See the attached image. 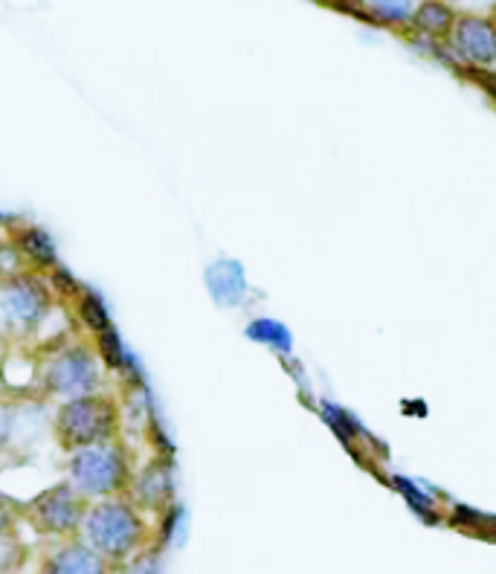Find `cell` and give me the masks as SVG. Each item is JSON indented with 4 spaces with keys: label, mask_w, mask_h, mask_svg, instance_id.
I'll return each mask as SVG.
<instances>
[{
    "label": "cell",
    "mask_w": 496,
    "mask_h": 574,
    "mask_svg": "<svg viewBox=\"0 0 496 574\" xmlns=\"http://www.w3.org/2000/svg\"><path fill=\"white\" fill-rule=\"evenodd\" d=\"M81 531L90 549L113 563H125L140 554L145 542V522L140 510L122 499H102L88 508Z\"/></svg>",
    "instance_id": "cell-1"
},
{
    "label": "cell",
    "mask_w": 496,
    "mask_h": 574,
    "mask_svg": "<svg viewBox=\"0 0 496 574\" xmlns=\"http://www.w3.org/2000/svg\"><path fill=\"white\" fill-rule=\"evenodd\" d=\"M117 404L102 395L67 400L56 415V435L65 450H85V446L108 444L117 432Z\"/></svg>",
    "instance_id": "cell-2"
},
{
    "label": "cell",
    "mask_w": 496,
    "mask_h": 574,
    "mask_svg": "<svg viewBox=\"0 0 496 574\" xmlns=\"http://www.w3.org/2000/svg\"><path fill=\"white\" fill-rule=\"evenodd\" d=\"M129 459L117 444L85 446L70 459V485L79 496L104 499L129 487Z\"/></svg>",
    "instance_id": "cell-3"
},
{
    "label": "cell",
    "mask_w": 496,
    "mask_h": 574,
    "mask_svg": "<svg viewBox=\"0 0 496 574\" xmlns=\"http://www.w3.org/2000/svg\"><path fill=\"white\" fill-rule=\"evenodd\" d=\"M49 287L35 276H18L0 290V322L9 334L26 336L47 319Z\"/></svg>",
    "instance_id": "cell-4"
},
{
    "label": "cell",
    "mask_w": 496,
    "mask_h": 574,
    "mask_svg": "<svg viewBox=\"0 0 496 574\" xmlns=\"http://www.w3.org/2000/svg\"><path fill=\"white\" fill-rule=\"evenodd\" d=\"M41 383L49 395H62L67 400L85 398L99 386V363L85 345L58 351L41 372Z\"/></svg>",
    "instance_id": "cell-5"
},
{
    "label": "cell",
    "mask_w": 496,
    "mask_h": 574,
    "mask_svg": "<svg viewBox=\"0 0 496 574\" xmlns=\"http://www.w3.org/2000/svg\"><path fill=\"white\" fill-rule=\"evenodd\" d=\"M24 514L30 517L41 534L49 537H67L76 534L85 522V503L81 496L73 490L70 482H62V485L49 487L41 496H35L33 503L26 505Z\"/></svg>",
    "instance_id": "cell-6"
},
{
    "label": "cell",
    "mask_w": 496,
    "mask_h": 574,
    "mask_svg": "<svg viewBox=\"0 0 496 574\" xmlns=\"http://www.w3.org/2000/svg\"><path fill=\"white\" fill-rule=\"evenodd\" d=\"M136 508L145 510H166L175 496V467L172 459L161 455L152 464H145L143 471L136 473L134 485H131Z\"/></svg>",
    "instance_id": "cell-7"
},
{
    "label": "cell",
    "mask_w": 496,
    "mask_h": 574,
    "mask_svg": "<svg viewBox=\"0 0 496 574\" xmlns=\"http://www.w3.org/2000/svg\"><path fill=\"white\" fill-rule=\"evenodd\" d=\"M41 574H111V566L85 540H70L49 551Z\"/></svg>",
    "instance_id": "cell-8"
},
{
    "label": "cell",
    "mask_w": 496,
    "mask_h": 574,
    "mask_svg": "<svg viewBox=\"0 0 496 574\" xmlns=\"http://www.w3.org/2000/svg\"><path fill=\"white\" fill-rule=\"evenodd\" d=\"M207 287L212 302H216L218 308H235V305L244 302V296H247V276H244V267H241L239 262H230V258L209 264Z\"/></svg>",
    "instance_id": "cell-9"
},
{
    "label": "cell",
    "mask_w": 496,
    "mask_h": 574,
    "mask_svg": "<svg viewBox=\"0 0 496 574\" xmlns=\"http://www.w3.org/2000/svg\"><path fill=\"white\" fill-rule=\"evenodd\" d=\"M456 47L471 62L491 64L496 58V30L488 21H482V18H459Z\"/></svg>",
    "instance_id": "cell-10"
},
{
    "label": "cell",
    "mask_w": 496,
    "mask_h": 574,
    "mask_svg": "<svg viewBox=\"0 0 496 574\" xmlns=\"http://www.w3.org/2000/svg\"><path fill=\"white\" fill-rule=\"evenodd\" d=\"M15 247L18 253L30 258L35 267H44V271H53L58 267V255L53 247V239L41 227H24V230L15 232Z\"/></svg>",
    "instance_id": "cell-11"
},
{
    "label": "cell",
    "mask_w": 496,
    "mask_h": 574,
    "mask_svg": "<svg viewBox=\"0 0 496 574\" xmlns=\"http://www.w3.org/2000/svg\"><path fill=\"white\" fill-rule=\"evenodd\" d=\"M97 351L108 366L117 368V372H129V375L136 377V363L129 351H125V345H122L117 328H108L104 334L97 336Z\"/></svg>",
    "instance_id": "cell-12"
},
{
    "label": "cell",
    "mask_w": 496,
    "mask_h": 574,
    "mask_svg": "<svg viewBox=\"0 0 496 574\" xmlns=\"http://www.w3.org/2000/svg\"><path fill=\"white\" fill-rule=\"evenodd\" d=\"M247 336L256 340V343H265L271 349L282 351V354H290L294 349V340H290V331L276 319H256L247 325Z\"/></svg>",
    "instance_id": "cell-13"
},
{
    "label": "cell",
    "mask_w": 496,
    "mask_h": 574,
    "mask_svg": "<svg viewBox=\"0 0 496 574\" xmlns=\"http://www.w3.org/2000/svg\"><path fill=\"white\" fill-rule=\"evenodd\" d=\"M79 317L81 322L93 331V334H104L111 325V313L104 308V302L97 294H81L79 296Z\"/></svg>",
    "instance_id": "cell-14"
},
{
    "label": "cell",
    "mask_w": 496,
    "mask_h": 574,
    "mask_svg": "<svg viewBox=\"0 0 496 574\" xmlns=\"http://www.w3.org/2000/svg\"><path fill=\"white\" fill-rule=\"evenodd\" d=\"M186 531V510L180 505H168L163 510V519H161V549L163 545H180V537Z\"/></svg>",
    "instance_id": "cell-15"
},
{
    "label": "cell",
    "mask_w": 496,
    "mask_h": 574,
    "mask_svg": "<svg viewBox=\"0 0 496 574\" xmlns=\"http://www.w3.org/2000/svg\"><path fill=\"white\" fill-rule=\"evenodd\" d=\"M26 549L12 534H0V574H12L24 566Z\"/></svg>",
    "instance_id": "cell-16"
},
{
    "label": "cell",
    "mask_w": 496,
    "mask_h": 574,
    "mask_svg": "<svg viewBox=\"0 0 496 574\" xmlns=\"http://www.w3.org/2000/svg\"><path fill=\"white\" fill-rule=\"evenodd\" d=\"M450 21H453V12L448 7H441V3H427V7L418 9V24L430 30L432 35H441L450 26Z\"/></svg>",
    "instance_id": "cell-17"
},
{
    "label": "cell",
    "mask_w": 496,
    "mask_h": 574,
    "mask_svg": "<svg viewBox=\"0 0 496 574\" xmlns=\"http://www.w3.org/2000/svg\"><path fill=\"white\" fill-rule=\"evenodd\" d=\"M393 482H395V487H398L400 494L407 496V503L412 505V508H416L418 514H421V517H425V522H436V519H439V517H436V514H432V510H430V496L418 494L416 485H412V482H409V478L395 476Z\"/></svg>",
    "instance_id": "cell-18"
},
{
    "label": "cell",
    "mask_w": 496,
    "mask_h": 574,
    "mask_svg": "<svg viewBox=\"0 0 496 574\" xmlns=\"http://www.w3.org/2000/svg\"><path fill=\"white\" fill-rule=\"evenodd\" d=\"M322 415L329 418L331 430H334L343 441L352 439V432H361V427H357V423H354L352 418L343 412V409H337L334 404H326V407H322Z\"/></svg>",
    "instance_id": "cell-19"
},
{
    "label": "cell",
    "mask_w": 496,
    "mask_h": 574,
    "mask_svg": "<svg viewBox=\"0 0 496 574\" xmlns=\"http://www.w3.org/2000/svg\"><path fill=\"white\" fill-rule=\"evenodd\" d=\"M21 505L15 499H9L7 494H0V534H12V526H15L18 514H21Z\"/></svg>",
    "instance_id": "cell-20"
},
{
    "label": "cell",
    "mask_w": 496,
    "mask_h": 574,
    "mask_svg": "<svg viewBox=\"0 0 496 574\" xmlns=\"http://www.w3.org/2000/svg\"><path fill=\"white\" fill-rule=\"evenodd\" d=\"M409 3H372V12H375L381 21H407L412 12H409Z\"/></svg>",
    "instance_id": "cell-21"
},
{
    "label": "cell",
    "mask_w": 496,
    "mask_h": 574,
    "mask_svg": "<svg viewBox=\"0 0 496 574\" xmlns=\"http://www.w3.org/2000/svg\"><path fill=\"white\" fill-rule=\"evenodd\" d=\"M49 285L56 287V290L62 296H76V294H79V282L73 279V276L67 271H62V267H53V271H49Z\"/></svg>",
    "instance_id": "cell-22"
},
{
    "label": "cell",
    "mask_w": 496,
    "mask_h": 574,
    "mask_svg": "<svg viewBox=\"0 0 496 574\" xmlns=\"http://www.w3.org/2000/svg\"><path fill=\"white\" fill-rule=\"evenodd\" d=\"M15 421H18V409L0 404V446L12 441V435H15Z\"/></svg>",
    "instance_id": "cell-23"
},
{
    "label": "cell",
    "mask_w": 496,
    "mask_h": 574,
    "mask_svg": "<svg viewBox=\"0 0 496 574\" xmlns=\"http://www.w3.org/2000/svg\"><path fill=\"white\" fill-rule=\"evenodd\" d=\"M0 354H3V336H0Z\"/></svg>",
    "instance_id": "cell-24"
}]
</instances>
